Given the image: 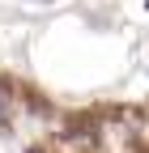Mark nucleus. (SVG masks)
<instances>
[{
  "label": "nucleus",
  "mask_w": 149,
  "mask_h": 153,
  "mask_svg": "<svg viewBox=\"0 0 149 153\" xmlns=\"http://www.w3.org/2000/svg\"><path fill=\"white\" fill-rule=\"evenodd\" d=\"M0 119H4V89H0Z\"/></svg>",
  "instance_id": "obj_1"
}]
</instances>
